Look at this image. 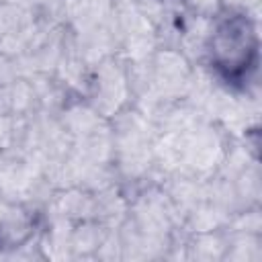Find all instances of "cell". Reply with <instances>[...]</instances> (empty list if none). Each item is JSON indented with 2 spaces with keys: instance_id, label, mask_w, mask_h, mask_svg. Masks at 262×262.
Segmentation results:
<instances>
[{
  "instance_id": "1",
  "label": "cell",
  "mask_w": 262,
  "mask_h": 262,
  "mask_svg": "<svg viewBox=\"0 0 262 262\" xmlns=\"http://www.w3.org/2000/svg\"><path fill=\"white\" fill-rule=\"evenodd\" d=\"M215 51H217V61L221 63L219 68H225L227 72H237V68H244L252 53L248 23L242 18L227 23L219 31Z\"/></svg>"
}]
</instances>
